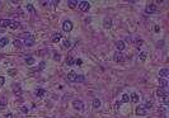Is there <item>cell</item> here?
I'll use <instances>...</instances> for the list:
<instances>
[{
  "label": "cell",
  "mask_w": 169,
  "mask_h": 118,
  "mask_svg": "<svg viewBox=\"0 0 169 118\" xmlns=\"http://www.w3.org/2000/svg\"><path fill=\"white\" fill-rule=\"evenodd\" d=\"M125 55L122 52H119V51H117V52H114V55H113V60L116 61V62H119V63H122L123 61H125Z\"/></svg>",
  "instance_id": "6da1fadb"
},
{
  "label": "cell",
  "mask_w": 169,
  "mask_h": 118,
  "mask_svg": "<svg viewBox=\"0 0 169 118\" xmlns=\"http://www.w3.org/2000/svg\"><path fill=\"white\" fill-rule=\"evenodd\" d=\"M44 93H46V90H44V89H37V90H36V95H37L38 98H42L44 95Z\"/></svg>",
  "instance_id": "e0dca14e"
},
{
  "label": "cell",
  "mask_w": 169,
  "mask_h": 118,
  "mask_svg": "<svg viewBox=\"0 0 169 118\" xmlns=\"http://www.w3.org/2000/svg\"><path fill=\"white\" fill-rule=\"evenodd\" d=\"M163 103L165 104V106H168V104H169V94H168V93L164 94V97H163Z\"/></svg>",
  "instance_id": "7402d4cb"
},
{
  "label": "cell",
  "mask_w": 169,
  "mask_h": 118,
  "mask_svg": "<svg viewBox=\"0 0 169 118\" xmlns=\"http://www.w3.org/2000/svg\"><path fill=\"white\" fill-rule=\"evenodd\" d=\"M8 74H9V75H15V74H17V70H9Z\"/></svg>",
  "instance_id": "f35d334b"
},
{
  "label": "cell",
  "mask_w": 169,
  "mask_h": 118,
  "mask_svg": "<svg viewBox=\"0 0 169 118\" xmlns=\"http://www.w3.org/2000/svg\"><path fill=\"white\" fill-rule=\"evenodd\" d=\"M75 79H76V74H75L74 71H70L69 74H68V80L73 83V81H75Z\"/></svg>",
  "instance_id": "4fadbf2b"
},
{
  "label": "cell",
  "mask_w": 169,
  "mask_h": 118,
  "mask_svg": "<svg viewBox=\"0 0 169 118\" xmlns=\"http://www.w3.org/2000/svg\"><path fill=\"white\" fill-rule=\"evenodd\" d=\"M136 114L137 116H145L146 114V109L142 108V107H137L136 108Z\"/></svg>",
  "instance_id": "8fae6325"
},
{
  "label": "cell",
  "mask_w": 169,
  "mask_h": 118,
  "mask_svg": "<svg viewBox=\"0 0 169 118\" xmlns=\"http://www.w3.org/2000/svg\"><path fill=\"white\" fill-rule=\"evenodd\" d=\"M125 47H126V46H125L123 41H117V42H116V48H117V51L121 52L122 50H125Z\"/></svg>",
  "instance_id": "52a82bcc"
},
{
  "label": "cell",
  "mask_w": 169,
  "mask_h": 118,
  "mask_svg": "<svg viewBox=\"0 0 169 118\" xmlns=\"http://www.w3.org/2000/svg\"><path fill=\"white\" fill-rule=\"evenodd\" d=\"M145 12L148 13V14L155 13L156 12V5H155V4H149V5H146V8H145Z\"/></svg>",
  "instance_id": "5b68a950"
},
{
  "label": "cell",
  "mask_w": 169,
  "mask_h": 118,
  "mask_svg": "<svg viewBox=\"0 0 169 118\" xmlns=\"http://www.w3.org/2000/svg\"><path fill=\"white\" fill-rule=\"evenodd\" d=\"M5 118H13V114L12 113H8V114H5Z\"/></svg>",
  "instance_id": "b9f144b4"
},
{
  "label": "cell",
  "mask_w": 169,
  "mask_h": 118,
  "mask_svg": "<svg viewBox=\"0 0 169 118\" xmlns=\"http://www.w3.org/2000/svg\"><path fill=\"white\" fill-rule=\"evenodd\" d=\"M103 27H104V28H107V29H109L111 27H112V20H111V18H104Z\"/></svg>",
  "instance_id": "ba28073f"
},
{
  "label": "cell",
  "mask_w": 169,
  "mask_h": 118,
  "mask_svg": "<svg viewBox=\"0 0 169 118\" xmlns=\"http://www.w3.org/2000/svg\"><path fill=\"white\" fill-rule=\"evenodd\" d=\"M130 100H131L132 103H139V100H140V97H139V94H136V93H132V94L130 95Z\"/></svg>",
  "instance_id": "9c48e42d"
},
{
  "label": "cell",
  "mask_w": 169,
  "mask_h": 118,
  "mask_svg": "<svg viewBox=\"0 0 169 118\" xmlns=\"http://www.w3.org/2000/svg\"><path fill=\"white\" fill-rule=\"evenodd\" d=\"M13 46L15 48H20L22 47V41L20 39H14V42H13Z\"/></svg>",
  "instance_id": "d6986e66"
},
{
  "label": "cell",
  "mask_w": 169,
  "mask_h": 118,
  "mask_svg": "<svg viewBox=\"0 0 169 118\" xmlns=\"http://www.w3.org/2000/svg\"><path fill=\"white\" fill-rule=\"evenodd\" d=\"M160 28H159V25H155V32H159Z\"/></svg>",
  "instance_id": "7bdbcfd3"
},
{
  "label": "cell",
  "mask_w": 169,
  "mask_h": 118,
  "mask_svg": "<svg viewBox=\"0 0 169 118\" xmlns=\"http://www.w3.org/2000/svg\"><path fill=\"white\" fill-rule=\"evenodd\" d=\"M89 8H90V4H89L88 1H80L79 3V9L81 12H88Z\"/></svg>",
  "instance_id": "3957f363"
},
{
  "label": "cell",
  "mask_w": 169,
  "mask_h": 118,
  "mask_svg": "<svg viewBox=\"0 0 169 118\" xmlns=\"http://www.w3.org/2000/svg\"><path fill=\"white\" fill-rule=\"evenodd\" d=\"M6 106V100L5 99H0V108H4Z\"/></svg>",
  "instance_id": "d6a6232c"
},
{
  "label": "cell",
  "mask_w": 169,
  "mask_h": 118,
  "mask_svg": "<svg viewBox=\"0 0 169 118\" xmlns=\"http://www.w3.org/2000/svg\"><path fill=\"white\" fill-rule=\"evenodd\" d=\"M93 107H94V108H99L100 107V100L98 98H95L94 100H93Z\"/></svg>",
  "instance_id": "cb8c5ba5"
},
{
  "label": "cell",
  "mask_w": 169,
  "mask_h": 118,
  "mask_svg": "<svg viewBox=\"0 0 169 118\" xmlns=\"http://www.w3.org/2000/svg\"><path fill=\"white\" fill-rule=\"evenodd\" d=\"M146 56H148V53H146V52H140V55H139L141 61H145L146 60Z\"/></svg>",
  "instance_id": "484cf974"
},
{
  "label": "cell",
  "mask_w": 169,
  "mask_h": 118,
  "mask_svg": "<svg viewBox=\"0 0 169 118\" xmlns=\"http://www.w3.org/2000/svg\"><path fill=\"white\" fill-rule=\"evenodd\" d=\"M4 83H5V78H4V76H0V87H3Z\"/></svg>",
  "instance_id": "74e56055"
},
{
  "label": "cell",
  "mask_w": 169,
  "mask_h": 118,
  "mask_svg": "<svg viewBox=\"0 0 169 118\" xmlns=\"http://www.w3.org/2000/svg\"><path fill=\"white\" fill-rule=\"evenodd\" d=\"M6 44H8V38L6 37L0 38V47H4V46H6Z\"/></svg>",
  "instance_id": "44dd1931"
},
{
  "label": "cell",
  "mask_w": 169,
  "mask_h": 118,
  "mask_svg": "<svg viewBox=\"0 0 169 118\" xmlns=\"http://www.w3.org/2000/svg\"><path fill=\"white\" fill-rule=\"evenodd\" d=\"M10 24H12L10 19H0V27H3V28H6Z\"/></svg>",
  "instance_id": "8992f818"
},
{
  "label": "cell",
  "mask_w": 169,
  "mask_h": 118,
  "mask_svg": "<svg viewBox=\"0 0 169 118\" xmlns=\"http://www.w3.org/2000/svg\"><path fill=\"white\" fill-rule=\"evenodd\" d=\"M33 44V41L32 39H25V42H24V46H28V47H31Z\"/></svg>",
  "instance_id": "4dcf8cb0"
},
{
  "label": "cell",
  "mask_w": 169,
  "mask_h": 118,
  "mask_svg": "<svg viewBox=\"0 0 169 118\" xmlns=\"http://www.w3.org/2000/svg\"><path fill=\"white\" fill-rule=\"evenodd\" d=\"M128 100H130V95H128V94H123L122 95V103H127Z\"/></svg>",
  "instance_id": "d4e9b609"
},
{
  "label": "cell",
  "mask_w": 169,
  "mask_h": 118,
  "mask_svg": "<svg viewBox=\"0 0 169 118\" xmlns=\"http://www.w3.org/2000/svg\"><path fill=\"white\" fill-rule=\"evenodd\" d=\"M121 104H122V102H116V104H114V108H116V111H118V108L121 107Z\"/></svg>",
  "instance_id": "8d00e7d4"
},
{
  "label": "cell",
  "mask_w": 169,
  "mask_h": 118,
  "mask_svg": "<svg viewBox=\"0 0 169 118\" xmlns=\"http://www.w3.org/2000/svg\"><path fill=\"white\" fill-rule=\"evenodd\" d=\"M62 29H64L65 32H70L71 29H73V23H71L70 20H65L64 23H62Z\"/></svg>",
  "instance_id": "277c9868"
},
{
  "label": "cell",
  "mask_w": 169,
  "mask_h": 118,
  "mask_svg": "<svg viewBox=\"0 0 169 118\" xmlns=\"http://www.w3.org/2000/svg\"><path fill=\"white\" fill-rule=\"evenodd\" d=\"M159 85H160V87H162V89H163V88L168 87V81H167L165 79H163V78H159Z\"/></svg>",
  "instance_id": "2e32d148"
},
{
  "label": "cell",
  "mask_w": 169,
  "mask_h": 118,
  "mask_svg": "<svg viewBox=\"0 0 169 118\" xmlns=\"http://www.w3.org/2000/svg\"><path fill=\"white\" fill-rule=\"evenodd\" d=\"M70 46H71L70 41H64V48H70Z\"/></svg>",
  "instance_id": "836d02e7"
},
{
  "label": "cell",
  "mask_w": 169,
  "mask_h": 118,
  "mask_svg": "<svg viewBox=\"0 0 169 118\" xmlns=\"http://www.w3.org/2000/svg\"><path fill=\"white\" fill-rule=\"evenodd\" d=\"M25 62L28 63V65H33V63H34V58L28 57V58H25Z\"/></svg>",
  "instance_id": "f546056e"
},
{
  "label": "cell",
  "mask_w": 169,
  "mask_h": 118,
  "mask_svg": "<svg viewBox=\"0 0 169 118\" xmlns=\"http://www.w3.org/2000/svg\"><path fill=\"white\" fill-rule=\"evenodd\" d=\"M74 62H75V63H76V65H81V63H83V61H81V60H80V58H78V60H75Z\"/></svg>",
  "instance_id": "ab89813d"
},
{
  "label": "cell",
  "mask_w": 169,
  "mask_h": 118,
  "mask_svg": "<svg viewBox=\"0 0 169 118\" xmlns=\"http://www.w3.org/2000/svg\"><path fill=\"white\" fill-rule=\"evenodd\" d=\"M43 67H44V62H41V63H39V70H42Z\"/></svg>",
  "instance_id": "60d3db41"
},
{
  "label": "cell",
  "mask_w": 169,
  "mask_h": 118,
  "mask_svg": "<svg viewBox=\"0 0 169 118\" xmlns=\"http://www.w3.org/2000/svg\"><path fill=\"white\" fill-rule=\"evenodd\" d=\"M27 10H28V12H31V13H34V12H36L32 4H27Z\"/></svg>",
  "instance_id": "f1b7e54d"
},
{
  "label": "cell",
  "mask_w": 169,
  "mask_h": 118,
  "mask_svg": "<svg viewBox=\"0 0 169 118\" xmlns=\"http://www.w3.org/2000/svg\"><path fill=\"white\" fill-rule=\"evenodd\" d=\"M84 80H85V78H84L83 75H76V79H75V81H78V83H83Z\"/></svg>",
  "instance_id": "4316f807"
},
{
  "label": "cell",
  "mask_w": 169,
  "mask_h": 118,
  "mask_svg": "<svg viewBox=\"0 0 169 118\" xmlns=\"http://www.w3.org/2000/svg\"><path fill=\"white\" fill-rule=\"evenodd\" d=\"M68 5L70 9H75L78 6V1H74V0H70V1H68Z\"/></svg>",
  "instance_id": "ac0fdd59"
},
{
  "label": "cell",
  "mask_w": 169,
  "mask_h": 118,
  "mask_svg": "<svg viewBox=\"0 0 169 118\" xmlns=\"http://www.w3.org/2000/svg\"><path fill=\"white\" fill-rule=\"evenodd\" d=\"M20 111L23 112V113H28L29 108H28V107H25V106H23V107H20Z\"/></svg>",
  "instance_id": "e575fe53"
},
{
  "label": "cell",
  "mask_w": 169,
  "mask_h": 118,
  "mask_svg": "<svg viewBox=\"0 0 169 118\" xmlns=\"http://www.w3.org/2000/svg\"><path fill=\"white\" fill-rule=\"evenodd\" d=\"M60 58H61V56L59 55V53H55V55H53V60L55 61H60Z\"/></svg>",
  "instance_id": "d590c367"
},
{
  "label": "cell",
  "mask_w": 169,
  "mask_h": 118,
  "mask_svg": "<svg viewBox=\"0 0 169 118\" xmlns=\"http://www.w3.org/2000/svg\"><path fill=\"white\" fill-rule=\"evenodd\" d=\"M73 107H74V109H76V111H84V103L81 100H78V99L73 100Z\"/></svg>",
  "instance_id": "7a4b0ae2"
},
{
  "label": "cell",
  "mask_w": 169,
  "mask_h": 118,
  "mask_svg": "<svg viewBox=\"0 0 169 118\" xmlns=\"http://www.w3.org/2000/svg\"><path fill=\"white\" fill-rule=\"evenodd\" d=\"M13 93H14L15 95H20L22 94V88H20L19 84H17V85L13 87Z\"/></svg>",
  "instance_id": "30bf717a"
},
{
  "label": "cell",
  "mask_w": 169,
  "mask_h": 118,
  "mask_svg": "<svg viewBox=\"0 0 169 118\" xmlns=\"http://www.w3.org/2000/svg\"><path fill=\"white\" fill-rule=\"evenodd\" d=\"M164 94H165V92H164V89L159 88V89L156 90V97H159V98H163V97H164Z\"/></svg>",
  "instance_id": "ffe728a7"
},
{
  "label": "cell",
  "mask_w": 169,
  "mask_h": 118,
  "mask_svg": "<svg viewBox=\"0 0 169 118\" xmlns=\"http://www.w3.org/2000/svg\"><path fill=\"white\" fill-rule=\"evenodd\" d=\"M60 39H61V33H55L52 36V42L53 43H57Z\"/></svg>",
  "instance_id": "5bb4252c"
},
{
  "label": "cell",
  "mask_w": 169,
  "mask_h": 118,
  "mask_svg": "<svg viewBox=\"0 0 169 118\" xmlns=\"http://www.w3.org/2000/svg\"><path fill=\"white\" fill-rule=\"evenodd\" d=\"M142 46H144V41H142V39H139V41L136 42V48L139 50V48H141Z\"/></svg>",
  "instance_id": "83f0119b"
},
{
  "label": "cell",
  "mask_w": 169,
  "mask_h": 118,
  "mask_svg": "<svg viewBox=\"0 0 169 118\" xmlns=\"http://www.w3.org/2000/svg\"><path fill=\"white\" fill-rule=\"evenodd\" d=\"M74 63V58H73V56H68V58H66V65L68 66H71Z\"/></svg>",
  "instance_id": "603a6c76"
},
{
  "label": "cell",
  "mask_w": 169,
  "mask_h": 118,
  "mask_svg": "<svg viewBox=\"0 0 169 118\" xmlns=\"http://www.w3.org/2000/svg\"><path fill=\"white\" fill-rule=\"evenodd\" d=\"M20 27V23L19 22H17V20H14V22H12V24L9 25V28L10 29H17V28H19Z\"/></svg>",
  "instance_id": "9a60e30c"
},
{
  "label": "cell",
  "mask_w": 169,
  "mask_h": 118,
  "mask_svg": "<svg viewBox=\"0 0 169 118\" xmlns=\"http://www.w3.org/2000/svg\"><path fill=\"white\" fill-rule=\"evenodd\" d=\"M169 75V70L168 69H162V70H160L159 71V76H160V78H167V76Z\"/></svg>",
  "instance_id": "7c38bea8"
},
{
  "label": "cell",
  "mask_w": 169,
  "mask_h": 118,
  "mask_svg": "<svg viewBox=\"0 0 169 118\" xmlns=\"http://www.w3.org/2000/svg\"><path fill=\"white\" fill-rule=\"evenodd\" d=\"M153 107V102H146V104L142 108H145V109H149V108H151Z\"/></svg>",
  "instance_id": "1f68e13d"
}]
</instances>
